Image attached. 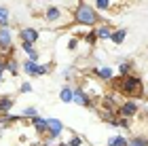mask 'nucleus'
Returning <instances> with one entry per match:
<instances>
[{"instance_id":"f257e3e1","label":"nucleus","mask_w":148,"mask_h":146,"mask_svg":"<svg viewBox=\"0 0 148 146\" xmlns=\"http://www.w3.org/2000/svg\"><path fill=\"white\" fill-rule=\"evenodd\" d=\"M74 19H76V23H83V25H95V23H97V15H95V11H93L89 4H83V2L76 6Z\"/></svg>"},{"instance_id":"f03ea898","label":"nucleus","mask_w":148,"mask_h":146,"mask_svg":"<svg viewBox=\"0 0 148 146\" xmlns=\"http://www.w3.org/2000/svg\"><path fill=\"white\" fill-rule=\"evenodd\" d=\"M121 89H123L125 95H142V83L136 76H127L121 83Z\"/></svg>"},{"instance_id":"7ed1b4c3","label":"nucleus","mask_w":148,"mask_h":146,"mask_svg":"<svg viewBox=\"0 0 148 146\" xmlns=\"http://www.w3.org/2000/svg\"><path fill=\"white\" fill-rule=\"evenodd\" d=\"M25 72H30L32 76H38V74H47V72H49V68H47V66H36L34 62H25Z\"/></svg>"},{"instance_id":"20e7f679","label":"nucleus","mask_w":148,"mask_h":146,"mask_svg":"<svg viewBox=\"0 0 148 146\" xmlns=\"http://www.w3.org/2000/svg\"><path fill=\"white\" fill-rule=\"evenodd\" d=\"M19 36H21L23 42H36L38 40V32L34 28H23L21 32H19Z\"/></svg>"},{"instance_id":"39448f33","label":"nucleus","mask_w":148,"mask_h":146,"mask_svg":"<svg viewBox=\"0 0 148 146\" xmlns=\"http://www.w3.org/2000/svg\"><path fill=\"white\" fill-rule=\"evenodd\" d=\"M47 123H49V134L55 138V136H59V131L64 129V125H62V121H57V119H47Z\"/></svg>"},{"instance_id":"423d86ee","label":"nucleus","mask_w":148,"mask_h":146,"mask_svg":"<svg viewBox=\"0 0 148 146\" xmlns=\"http://www.w3.org/2000/svg\"><path fill=\"white\" fill-rule=\"evenodd\" d=\"M119 112H121L123 117H133V114L138 112V106L133 104V102H127V104H123V106L119 108Z\"/></svg>"},{"instance_id":"0eeeda50","label":"nucleus","mask_w":148,"mask_h":146,"mask_svg":"<svg viewBox=\"0 0 148 146\" xmlns=\"http://www.w3.org/2000/svg\"><path fill=\"white\" fill-rule=\"evenodd\" d=\"M9 45H11L9 30H6V28H2V30H0V49H9Z\"/></svg>"},{"instance_id":"6e6552de","label":"nucleus","mask_w":148,"mask_h":146,"mask_svg":"<svg viewBox=\"0 0 148 146\" xmlns=\"http://www.w3.org/2000/svg\"><path fill=\"white\" fill-rule=\"evenodd\" d=\"M32 125H34V127H36V131H40V134H45V131L49 129V123H47L45 119H38V117H34Z\"/></svg>"},{"instance_id":"1a4fd4ad","label":"nucleus","mask_w":148,"mask_h":146,"mask_svg":"<svg viewBox=\"0 0 148 146\" xmlns=\"http://www.w3.org/2000/svg\"><path fill=\"white\" fill-rule=\"evenodd\" d=\"M47 19H49V21H57L59 19V9L57 6H49V9H47Z\"/></svg>"},{"instance_id":"9d476101","label":"nucleus","mask_w":148,"mask_h":146,"mask_svg":"<svg viewBox=\"0 0 148 146\" xmlns=\"http://www.w3.org/2000/svg\"><path fill=\"white\" fill-rule=\"evenodd\" d=\"M74 99H76V102L80 104V106H87V104H89V97H87L85 93H83V91H74Z\"/></svg>"},{"instance_id":"9b49d317","label":"nucleus","mask_w":148,"mask_h":146,"mask_svg":"<svg viewBox=\"0 0 148 146\" xmlns=\"http://www.w3.org/2000/svg\"><path fill=\"white\" fill-rule=\"evenodd\" d=\"M59 97H62V102H72L74 99V91L70 87H66V89H62V95Z\"/></svg>"},{"instance_id":"f8f14e48","label":"nucleus","mask_w":148,"mask_h":146,"mask_svg":"<svg viewBox=\"0 0 148 146\" xmlns=\"http://www.w3.org/2000/svg\"><path fill=\"white\" fill-rule=\"evenodd\" d=\"M13 106V99L11 97H4V99H0V112H9V108Z\"/></svg>"},{"instance_id":"ddd939ff","label":"nucleus","mask_w":148,"mask_h":146,"mask_svg":"<svg viewBox=\"0 0 148 146\" xmlns=\"http://www.w3.org/2000/svg\"><path fill=\"white\" fill-rule=\"evenodd\" d=\"M110 146H129V142H127L125 138L116 136V138H112V140H110Z\"/></svg>"},{"instance_id":"4468645a","label":"nucleus","mask_w":148,"mask_h":146,"mask_svg":"<svg viewBox=\"0 0 148 146\" xmlns=\"http://www.w3.org/2000/svg\"><path fill=\"white\" fill-rule=\"evenodd\" d=\"M110 38H112V42H116V45H119V42H123V38H125V30H121V32H114V34H112Z\"/></svg>"},{"instance_id":"2eb2a0df","label":"nucleus","mask_w":148,"mask_h":146,"mask_svg":"<svg viewBox=\"0 0 148 146\" xmlns=\"http://www.w3.org/2000/svg\"><path fill=\"white\" fill-rule=\"evenodd\" d=\"M110 36H112V34H110V28H106V25L97 30V38H110Z\"/></svg>"},{"instance_id":"dca6fc26","label":"nucleus","mask_w":148,"mask_h":146,"mask_svg":"<svg viewBox=\"0 0 148 146\" xmlns=\"http://www.w3.org/2000/svg\"><path fill=\"white\" fill-rule=\"evenodd\" d=\"M129 146H148V142L144 138H133V140H129Z\"/></svg>"},{"instance_id":"f3484780","label":"nucleus","mask_w":148,"mask_h":146,"mask_svg":"<svg viewBox=\"0 0 148 146\" xmlns=\"http://www.w3.org/2000/svg\"><path fill=\"white\" fill-rule=\"evenodd\" d=\"M6 17H9V11L2 6V9H0V23H2L4 28H6Z\"/></svg>"},{"instance_id":"a211bd4d","label":"nucleus","mask_w":148,"mask_h":146,"mask_svg":"<svg viewBox=\"0 0 148 146\" xmlns=\"http://www.w3.org/2000/svg\"><path fill=\"white\" fill-rule=\"evenodd\" d=\"M97 74H99V76H102V78H104V81H108V78L112 76V70H110V68H104V70H99V72H97Z\"/></svg>"},{"instance_id":"6ab92c4d","label":"nucleus","mask_w":148,"mask_h":146,"mask_svg":"<svg viewBox=\"0 0 148 146\" xmlns=\"http://www.w3.org/2000/svg\"><path fill=\"white\" fill-rule=\"evenodd\" d=\"M108 4H110V0H97V9H102V11L108 9Z\"/></svg>"},{"instance_id":"aec40b11","label":"nucleus","mask_w":148,"mask_h":146,"mask_svg":"<svg viewBox=\"0 0 148 146\" xmlns=\"http://www.w3.org/2000/svg\"><path fill=\"white\" fill-rule=\"evenodd\" d=\"M23 114H25V117H38V114H36V108H25Z\"/></svg>"},{"instance_id":"412c9836","label":"nucleus","mask_w":148,"mask_h":146,"mask_svg":"<svg viewBox=\"0 0 148 146\" xmlns=\"http://www.w3.org/2000/svg\"><path fill=\"white\" fill-rule=\"evenodd\" d=\"M9 70L13 72V74H17V64H15V59H11V62H9Z\"/></svg>"},{"instance_id":"4be33fe9","label":"nucleus","mask_w":148,"mask_h":146,"mask_svg":"<svg viewBox=\"0 0 148 146\" xmlns=\"http://www.w3.org/2000/svg\"><path fill=\"white\" fill-rule=\"evenodd\" d=\"M80 144V138H72V140H68V146H78Z\"/></svg>"},{"instance_id":"5701e85b","label":"nucleus","mask_w":148,"mask_h":146,"mask_svg":"<svg viewBox=\"0 0 148 146\" xmlns=\"http://www.w3.org/2000/svg\"><path fill=\"white\" fill-rule=\"evenodd\" d=\"M21 91H23V93H30V91H32V87H30L28 83H23V85H21Z\"/></svg>"},{"instance_id":"b1692460","label":"nucleus","mask_w":148,"mask_h":146,"mask_svg":"<svg viewBox=\"0 0 148 146\" xmlns=\"http://www.w3.org/2000/svg\"><path fill=\"white\" fill-rule=\"evenodd\" d=\"M95 38H97V34H89L87 36V42H95Z\"/></svg>"},{"instance_id":"393cba45","label":"nucleus","mask_w":148,"mask_h":146,"mask_svg":"<svg viewBox=\"0 0 148 146\" xmlns=\"http://www.w3.org/2000/svg\"><path fill=\"white\" fill-rule=\"evenodd\" d=\"M0 78H2V70H0Z\"/></svg>"}]
</instances>
